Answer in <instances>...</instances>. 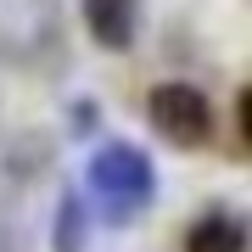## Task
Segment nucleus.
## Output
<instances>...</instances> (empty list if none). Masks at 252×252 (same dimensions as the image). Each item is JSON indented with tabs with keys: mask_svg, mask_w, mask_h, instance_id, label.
Listing matches in <instances>:
<instances>
[{
	"mask_svg": "<svg viewBox=\"0 0 252 252\" xmlns=\"http://www.w3.org/2000/svg\"><path fill=\"white\" fill-rule=\"evenodd\" d=\"M90 190H95V202H101L107 219H135L140 207L152 202L157 174H152V162H146L140 146L112 140V146H101L90 157Z\"/></svg>",
	"mask_w": 252,
	"mask_h": 252,
	"instance_id": "obj_1",
	"label": "nucleus"
},
{
	"mask_svg": "<svg viewBox=\"0 0 252 252\" xmlns=\"http://www.w3.org/2000/svg\"><path fill=\"white\" fill-rule=\"evenodd\" d=\"M146 118H152V129L168 146H180V152H196V146L213 140V107H207V95L196 84H157L152 101H146Z\"/></svg>",
	"mask_w": 252,
	"mask_h": 252,
	"instance_id": "obj_2",
	"label": "nucleus"
},
{
	"mask_svg": "<svg viewBox=\"0 0 252 252\" xmlns=\"http://www.w3.org/2000/svg\"><path fill=\"white\" fill-rule=\"evenodd\" d=\"M84 6V28L101 51H129L140 28V0H79Z\"/></svg>",
	"mask_w": 252,
	"mask_h": 252,
	"instance_id": "obj_3",
	"label": "nucleus"
},
{
	"mask_svg": "<svg viewBox=\"0 0 252 252\" xmlns=\"http://www.w3.org/2000/svg\"><path fill=\"white\" fill-rule=\"evenodd\" d=\"M185 252H247V224L224 207H213L185 230Z\"/></svg>",
	"mask_w": 252,
	"mask_h": 252,
	"instance_id": "obj_4",
	"label": "nucleus"
},
{
	"mask_svg": "<svg viewBox=\"0 0 252 252\" xmlns=\"http://www.w3.org/2000/svg\"><path fill=\"white\" fill-rule=\"evenodd\" d=\"M56 252H84V202L62 196L56 207Z\"/></svg>",
	"mask_w": 252,
	"mask_h": 252,
	"instance_id": "obj_5",
	"label": "nucleus"
}]
</instances>
